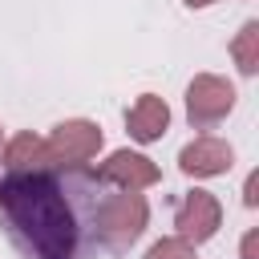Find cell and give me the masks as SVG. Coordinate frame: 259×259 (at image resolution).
<instances>
[{
    "mask_svg": "<svg viewBox=\"0 0 259 259\" xmlns=\"http://www.w3.org/2000/svg\"><path fill=\"white\" fill-rule=\"evenodd\" d=\"M101 178L89 166L32 162L0 178V231L20 259H97Z\"/></svg>",
    "mask_w": 259,
    "mask_h": 259,
    "instance_id": "obj_1",
    "label": "cell"
},
{
    "mask_svg": "<svg viewBox=\"0 0 259 259\" xmlns=\"http://www.w3.org/2000/svg\"><path fill=\"white\" fill-rule=\"evenodd\" d=\"M150 227V202L142 190H109L101 194V206H97V239H101V251L109 255H121L130 251Z\"/></svg>",
    "mask_w": 259,
    "mask_h": 259,
    "instance_id": "obj_2",
    "label": "cell"
},
{
    "mask_svg": "<svg viewBox=\"0 0 259 259\" xmlns=\"http://www.w3.org/2000/svg\"><path fill=\"white\" fill-rule=\"evenodd\" d=\"M105 146V134L97 121L89 117H65L49 130L45 146H40V158L45 162H61V166H89Z\"/></svg>",
    "mask_w": 259,
    "mask_h": 259,
    "instance_id": "obj_3",
    "label": "cell"
},
{
    "mask_svg": "<svg viewBox=\"0 0 259 259\" xmlns=\"http://www.w3.org/2000/svg\"><path fill=\"white\" fill-rule=\"evenodd\" d=\"M239 93L227 77L219 73H194L190 85H186V121L190 130H214L231 117Z\"/></svg>",
    "mask_w": 259,
    "mask_h": 259,
    "instance_id": "obj_4",
    "label": "cell"
},
{
    "mask_svg": "<svg viewBox=\"0 0 259 259\" xmlns=\"http://www.w3.org/2000/svg\"><path fill=\"white\" fill-rule=\"evenodd\" d=\"M223 227V202L202 190V186H190L178 202H174V235L186 239L190 247H202L219 235Z\"/></svg>",
    "mask_w": 259,
    "mask_h": 259,
    "instance_id": "obj_5",
    "label": "cell"
},
{
    "mask_svg": "<svg viewBox=\"0 0 259 259\" xmlns=\"http://www.w3.org/2000/svg\"><path fill=\"white\" fill-rule=\"evenodd\" d=\"M97 178H101V186H109V190H150V186L162 182V166H158L150 154L125 146V150H113V154L97 166Z\"/></svg>",
    "mask_w": 259,
    "mask_h": 259,
    "instance_id": "obj_6",
    "label": "cell"
},
{
    "mask_svg": "<svg viewBox=\"0 0 259 259\" xmlns=\"http://www.w3.org/2000/svg\"><path fill=\"white\" fill-rule=\"evenodd\" d=\"M231 166H235V146L227 138H214V134H198L194 142H186L178 150V170L186 178H194V182L223 178Z\"/></svg>",
    "mask_w": 259,
    "mask_h": 259,
    "instance_id": "obj_7",
    "label": "cell"
},
{
    "mask_svg": "<svg viewBox=\"0 0 259 259\" xmlns=\"http://www.w3.org/2000/svg\"><path fill=\"white\" fill-rule=\"evenodd\" d=\"M170 130V105L166 97L158 93H138L134 105L125 109V134L138 142V146H150V142H162Z\"/></svg>",
    "mask_w": 259,
    "mask_h": 259,
    "instance_id": "obj_8",
    "label": "cell"
},
{
    "mask_svg": "<svg viewBox=\"0 0 259 259\" xmlns=\"http://www.w3.org/2000/svg\"><path fill=\"white\" fill-rule=\"evenodd\" d=\"M227 53H231V61L243 77H255L259 73V20H243L239 32L231 36Z\"/></svg>",
    "mask_w": 259,
    "mask_h": 259,
    "instance_id": "obj_9",
    "label": "cell"
},
{
    "mask_svg": "<svg viewBox=\"0 0 259 259\" xmlns=\"http://www.w3.org/2000/svg\"><path fill=\"white\" fill-rule=\"evenodd\" d=\"M40 146H45V138H36L32 130H20V134H12V138L4 142V150H0V158H4V170H28L32 162H40Z\"/></svg>",
    "mask_w": 259,
    "mask_h": 259,
    "instance_id": "obj_10",
    "label": "cell"
},
{
    "mask_svg": "<svg viewBox=\"0 0 259 259\" xmlns=\"http://www.w3.org/2000/svg\"><path fill=\"white\" fill-rule=\"evenodd\" d=\"M142 259H198V247H190V243L178 239V235H166V239L150 243V251H146Z\"/></svg>",
    "mask_w": 259,
    "mask_h": 259,
    "instance_id": "obj_11",
    "label": "cell"
},
{
    "mask_svg": "<svg viewBox=\"0 0 259 259\" xmlns=\"http://www.w3.org/2000/svg\"><path fill=\"white\" fill-rule=\"evenodd\" d=\"M239 259H259V227H247L239 239Z\"/></svg>",
    "mask_w": 259,
    "mask_h": 259,
    "instance_id": "obj_12",
    "label": "cell"
},
{
    "mask_svg": "<svg viewBox=\"0 0 259 259\" xmlns=\"http://www.w3.org/2000/svg\"><path fill=\"white\" fill-rule=\"evenodd\" d=\"M243 206H247V210L259 206V170H251L247 182H243Z\"/></svg>",
    "mask_w": 259,
    "mask_h": 259,
    "instance_id": "obj_13",
    "label": "cell"
},
{
    "mask_svg": "<svg viewBox=\"0 0 259 259\" xmlns=\"http://www.w3.org/2000/svg\"><path fill=\"white\" fill-rule=\"evenodd\" d=\"M190 12H198V8H210V4H219V0H182Z\"/></svg>",
    "mask_w": 259,
    "mask_h": 259,
    "instance_id": "obj_14",
    "label": "cell"
},
{
    "mask_svg": "<svg viewBox=\"0 0 259 259\" xmlns=\"http://www.w3.org/2000/svg\"><path fill=\"white\" fill-rule=\"evenodd\" d=\"M4 142H8V138H4V125H0V150H4Z\"/></svg>",
    "mask_w": 259,
    "mask_h": 259,
    "instance_id": "obj_15",
    "label": "cell"
}]
</instances>
